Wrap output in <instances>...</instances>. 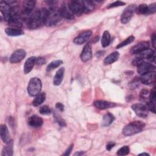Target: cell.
I'll use <instances>...</instances> for the list:
<instances>
[{
	"label": "cell",
	"instance_id": "35",
	"mask_svg": "<svg viewBox=\"0 0 156 156\" xmlns=\"http://www.w3.org/2000/svg\"><path fill=\"white\" fill-rule=\"evenodd\" d=\"M149 93L147 90H143L140 91V100L142 101H147V98H149Z\"/></svg>",
	"mask_w": 156,
	"mask_h": 156
},
{
	"label": "cell",
	"instance_id": "37",
	"mask_svg": "<svg viewBox=\"0 0 156 156\" xmlns=\"http://www.w3.org/2000/svg\"><path fill=\"white\" fill-rule=\"evenodd\" d=\"M54 118H55V121L57 122V123L62 127H64V126H66V122L65 121L61 118V116H60L58 115H57V113H54Z\"/></svg>",
	"mask_w": 156,
	"mask_h": 156
},
{
	"label": "cell",
	"instance_id": "26",
	"mask_svg": "<svg viewBox=\"0 0 156 156\" xmlns=\"http://www.w3.org/2000/svg\"><path fill=\"white\" fill-rule=\"evenodd\" d=\"M46 99V94L44 92L40 93L32 101V105L35 107H37L41 105Z\"/></svg>",
	"mask_w": 156,
	"mask_h": 156
},
{
	"label": "cell",
	"instance_id": "39",
	"mask_svg": "<svg viewBox=\"0 0 156 156\" xmlns=\"http://www.w3.org/2000/svg\"><path fill=\"white\" fill-rule=\"evenodd\" d=\"M126 4L125 2H122V1H115L112 4H110L107 7V9H110V8H113V7H119V6H122V5H124Z\"/></svg>",
	"mask_w": 156,
	"mask_h": 156
},
{
	"label": "cell",
	"instance_id": "25",
	"mask_svg": "<svg viewBox=\"0 0 156 156\" xmlns=\"http://www.w3.org/2000/svg\"><path fill=\"white\" fill-rule=\"evenodd\" d=\"M115 120V116L110 113H107L105 114L103 116L102 121V126L104 127H107L110 126Z\"/></svg>",
	"mask_w": 156,
	"mask_h": 156
},
{
	"label": "cell",
	"instance_id": "3",
	"mask_svg": "<svg viewBox=\"0 0 156 156\" xmlns=\"http://www.w3.org/2000/svg\"><path fill=\"white\" fill-rule=\"evenodd\" d=\"M145 127V124L140 121H135L126 126L122 133L125 136H130L141 132Z\"/></svg>",
	"mask_w": 156,
	"mask_h": 156
},
{
	"label": "cell",
	"instance_id": "29",
	"mask_svg": "<svg viewBox=\"0 0 156 156\" xmlns=\"http://www.w3.org/2000/svg\"><path fill=\"white\" fill-rule=\"evenodd\" d=\"M136 11H137V12L138 13H140V14L145 15H150L149 5H146L145 4H140L138 7H136Z\"/></svg>",
	"mask_w": 156,
	"mask_h": 156
},
{
	"label": "cell",
	"instance_id": "40",
	"mask_svg": "<svg viewBox=\"0 0 156 156\" xmlns=\"http://www.w3.org/2000/svg\"><path fill=\"white\" fill-rule=\"evenodd\" d=\"M143 62H144V60H143V59H141V58H139V57H136V58H135L132 60V63L133 65L136 66H138V65H140L141 63H143Z\"/></svg>",
	"mask_w": 156,
	"mask_h": 156
},
{
	"label": "cell",
	"instance_id": "1",
	"mask_svg": "<svg viewBox=\"0 0 156 156\" xmlns=\"http://www.w3.org/2000/svg\"><path fill=\"white\" fill-rule=\"evenodd\" d=\"M46 9H37L32 13L27 20V27L29 29H35L44 24V18Z\"/></svg>",
	"mask_w": 156,
	"mask_h": 156
},
{
	"label": "cell",
	"instance_id": "28",
	"mask_svg": "<svg viewBox=\"0 0 156 156\" xmlns=\"http://www.w3.org/2000/svg\"><path fill=\"white\" fill-rule=\"evenodd\" d=\"M110 34L108 31L105 30L103 33L102 37L101 39V44L102 47L106 48L107 47L110 43Z\"/></svg>",
	"mask_w": 156,
	"mask_h": 156
},
{
	"label": "cell",
	"instance_id": "2",
	"mask_svg": "<svg viewBox=\"0 0 156 156\" xmlns=\"http://www.w3.org/2000/svg\"><path fill=\"white\" fill-rule=\"evenodd\" d=\"M62 18L60 10L54 6H50L46 9L44 24L47 26H52L58 23Z\"/></svg>",
	"mask_w": 156,
	"mask_h": 156
},
{
	"label": "cell",
	"instance_id": "11",
	"mask_svg": "<svg viewBox=\"0 0 156 156\" xmlns=\"http://www.w3.org/2000/svg\"><path fill=\"white\" fill-rule=\"evenodd\" d=\"M26 55V52L24 49H19L15 51L9 58L11 63H17L22 61Z\"/></svg>",
	"mask_w": 156,
	"mask_h": 156
},
{
	"label": "cell",
	"instance_id": "5",
	"mask_svg": "<svg viewBox=\"0 0 156 156\" xmlns=\"http://www.w3.org/2000/svg\"><path fill=\"white\" fill-rule=\"evenodd\" d=\"M136 5L135 4H131L127 6L122 12L121 15V22L122 24H127L130 21L133 16L136 10Z\"/></svg>",
	"mask_w": 156,
	"mask_h": 156
},
{
	"label": "cell",
	"instance_id": "42",
	"mask_svg": "<svg viewBox=\"0 0 156 156\" xmlns=\"http://www.w3.org/2000/svg\"><path fill=\"white\" fill-rule=\"evenodd\" d=\"M73 144H71L69 146H68V147L67 148V149L65 151V152L63 154V155H66V156H68L69 155H70L72 150H73Z\"/></svg>",
	"mask_w": 156,
	"mask_h": 156
},
{
	"label": "cell",
	"instance_id": "20",
	"mask_svg": "<svg viewBox=\"0 0 156 156\" xmlns=\"http://www.w3.org/2000/svg\"><path fill=\"white\" fill-rule=\"evenodd\" d=\"M35 62H36V57L35 56L30 57L26 60L24 65V68H23V71L25 74L29 73L32 71L34 65L35 64Z\"/></svg>",
	"mask_w": 156,
	"mask_h": 156
},
{
	"label": "cell",
	"instance_id": "15",
	"mask_svg": "<svg viewBox=\"0 0 156 156\" xmlns=\"http://www.w3.org/2000/svg\"><path fill=\"white\" fill-rule=\"evenodd\" d=\"M155 66L153 64L149 62H143L137 66V72L141 75L148 72L155 71Z\"/></svg>",
	"mask_w": 156,
	"mask_h": 156
},
{
	"label": "cell",
	"instance_id": "6",
	"mask_svg": "<svg viewBox=\"0 0 156 156\" xmlns=\"http://www.w3.org/2000/svg\"><path fill=\"white\" fill-rule=\"evenodd\" d=\"M36 1L33 0H26L23 2L21 8L22 17L29 16L31 14L35 5Z\"/></svg>",
	"mask_w": 156,
	"mask_h": 156
},
{
	"label": "cell",
	"instance_id": "9",
	"mask_svg": "<svg viewBox=\"0 0 156 156\" xmlns=\"http://www.w3.org/2000/svg\"><path fill=\"white\" fill-rule=\"evenodd\" d=\"M139 79L140 82L144 85H152L155 82V71H151L141 74Z\"/></svg>",
	"mask_w": 156,
	"mask_h": 156
},
{
	"label": "cell",
	"instance_id": "14",
	"mask_svg": "<svg viewBox=\"0 0 156 156\" xmlns=\"http://www.w3.org/2000/svg\"><path fill=\"white\" fill-rule=\"evenodd\" d=\"M92 57V49L91 44L89 42L86 44L80 54V59L83 62H86L89 61Z\"/></svg>",
	"mask_w": 156,
	"mask_h": 156
},
{
	"label": "cell",
	"instance_id": "22",
	"mask_svg": "<svg viewBox=\"0 0 156 156\" xmlns=\"http://www.w3.org/2000/svg\"><path fill=\"white\" fill-rule=\"evenodd\" d=\"M65 73V68L62 67L57 70L54 78H53V84L55 86L60 85L63 81Z\"/></svg>",
	"mask_w": 156,
	"mask_h": 156
},
{
	"label": "cell",
	"instance_id": "19",
	"mask_svg": "<svg viewBox=\"0 0 156 156\" xmlns=\"http://www.w3.org/2000/svg\"><path fill=\"white\" fill-rule=\"evenodd\" d=\"M0 135L2 140L5 144H8L10 143L12 140L10 137V135L9 133L7 127L5 124H1L0 127Z\"/></svg>",
	"mask_w": 156,
	"mask_h": 156
},
{
	"label": "cell",
	"instance_id": "32",
	"mask_svg": "<svg viewBox=\"0 0 156 156\" xmlns=\"http://www.w3.org/2000/svg\"><path fill=\"white\" fill-rule=\"evenodd\" d=\"M135 40V37L133 35H130L129 37H127L126 39H125L122 42L120 43L119 44H118V45H117L116 46V49H119L121 48L122 47H124L129 44H130L131 43H132Z\"/></svg>",
	"mask_w": 156,
	"mask_h": 156
},
{
	"label": "cell",
	"instance_id": "23",
	"mask_svg": "<svg viewBox=\"0 0 156 156\" xmlns=\"http://www.w3.org/2000/svg\"><path fill=\"white\" fill-rule=\"evenodd\" d=\"M119 57V53L117 51H115L107 55L104 60V63L105 65H108L113 63L118 60Z\"/></svg>",
	"mask_w": 156,
	"mask_h": 156
},
{
	"label": "cell",
	"instance_id": "41",
	"mask_svg": "<svg viewBox=\"0 0 156 156\" xmlns=\"http://www.w3.org/2000/svg\"><path fill=\"white\" fill-rule=\"evenodd\" d=\"M46 60L44 57H36V62L35 63L38 65H42L44 63H46Z\"/></svg>",
	"mask_w": 156,
	"mask_h": 156
},
{
	"label": "cell",
	"instance_id": "18",
	"mask_svg": "<svg viewBox=\"0 0 156 156\" xmlns=\"http://www.w3.org/2000/svg\"><path fill=\"white\" fill-rule=\"evenodd\" d=\"M93 105L98 108L104 110L109 108H113L116 106V104L104 100H98L94 102Z\"/></svg>",
	"mask_w": 156,
	"mask_h": 156
},
{
	"label": "cell",
	"instance_id": "13",
	"mask_svg": "<svg viewBox=\"0 0 156 156\" xmlns=\"http://www.w3.org/2000/svg\"><path fill=\"white\" fill-rule=\"evenodd\" d=\"M0 9L2 14L1 17H3L4 20L8 22L11 13L12 5H9L4 1H1L0 2Z\"/></svg>",
	"mask_w": 156,
	"mask_h": 156
},
{
	"label": "cell",
	"instance_id": "36",
	"mask_svg": "<svg viewBox=\"0 0 156 156\" xmlns=\"http://www.w3.org/2000/svg\"><path fill=\"white\" fill-rule=\"evenodd\" d=\"M39 112L41 115H49L51 113V110L50 108L48 105H43L39 109Z\"/></svg>",
	"mask_w": 156,
	"mask_h": 156
},
{
	"label": "cell",
	"instance_id": "8",
	"mask_svg": "<svg viewBox=\"0 0 156 156\" xmlns=\"http://www.w3.org/2000/svg\"><path fill=\"white\" fill-rule=\"evenodd\" d=\"M132 109L134 111L135 114L141 117V118H146L148 115V108L147 105L141 104V103H137L132 105Z\"/></svg>",
	"mask_w": 156,
	"mask_h": 156
},
{
	"label": "cell",
	"instance_id": "47",
	"mask_svg": "<svg viewBox=\"0 0 156 156\" xmlns=\"http://www.w3.org/2000/svg\"><path fill=\"white\" fill-rule=\"evenodd\" d=\"M138 155H148V156H149L150 155H149V154H147V153H146V152H143V153H141V154H140Z\"/></svg>",
	"mask_w": 156,
	"mask_h": 156
},
{
	"label": "cell",
	"instance_id": "10",
	"mask_svg": "<svg viewBox=\"0 0 156 156\" xmlns=\"http://www.w3.org/2000/svg\"><path fill=\"white\" fill-rule=\"evenodd\" d=\"M92 35V31L90 30H87L80 33L73 40V42L79 45H81L86 43L90 37Z\"/></svg>",
	"mask_w": 156,
	"mask_h": 156
},
{
	"label": "cell",
	"instance_id": "16",
	"mask_svg": "<svg viewBox=\"0 0 156 156\" xmlns=\"http://www.w3.org/2000/svg\"><path fill=\"white\" fill-rule=\"evenodd\" d=\"M136 57H139L143 60H148L149 61L155 62V52L151 49H145L136 55Z\"/></svg>",
	"mask_w": 156,
	"mask_h": 156
},
{
	"label": "cell",
	"instance_id": "43",
	"mask_svg": "<svg viewBox=\"0 0 156 156\" xmlns=\"http://www.w3.org/2000/svg\"><path fill=\"white\" fill-rule=\"evenodd\" d=\"M151 43L153 48L155 49V43H156V35L155 33L154 32L151 36Z\"/></svg>",
	"mask_w": 156,
	"mask_h": 156
},
{
	"label": "cell",
	"instance_id": "46",
	"mask_svg": "<svg viewBox=\"0 0 156 156\" xmlns=\"http://www.w3.org/2000/svg\"><path fill=\"white\" fill-rule=\"evenodd\" d=\"M85 154V152H83V151H78V152H76L74 155H78V156H80V155H82Z\"/></svg>",
	"mask_w": 156,
	"mask_h": 156
},
{
	"label": "cell",
	"instance_id": "24",
	"mask_svg": "<svg viewBox=\"0 0 156 156\" xmlns=\"http://www.w3.org/2000/svg\"><path fill=\"white\" fill-rule=\"evenodd\" d=\"M5 34L11 37H16L20 36L24 34V32L20 28H15V27H7L5 29Z\"/></svg>",
	"mask_w": 156,
	"mask_h": 156
},
{
	"label": "cell",
	"instance_id": "12",
	"mask_svg": "<svg viewBox=\"0 0 156 156\" xmlns=\"http://www.w3.org/2000/svg\"><path fill=\"white\" fill-rule=\"evenodd\" d=\"M60 13L61 14V16L62 18H64L66 20H71L74 18V15L71 11L69 4L64 3L62 5L60 8L59 9Z\"/></svg>",
	"mask_w": 156,
	"mask_h": 156
},
{
	"label": "cell",
	"instance_id": "4",
	"mask_svg": "<svg viewBox=\"0 0 156 156\" xmlns=\"http://www.w3.org/2000/svg\"><path fill=\"white\" fill-rule=\"evenodd\" d=\"M42 83L38 77H32L29 82L27 86V92L30 96H35L39 94L41 90Z\"/></svg>",
	"mask_w": 156,
	"mask_h": 156
},
{
	"label": "cell",
	"instance_id": "31",
	"mask_svg": "<svg viewBox=\"0 0 156 156\" xmlns=\"http://www.w3.org/2000/svg\"><path fill=\"white\" fill-rule=\"evenodd\" d=\"M63 63V61L61 60H57L51 62L46 67L47 71H51L56 68L60 66Z\"/></svg>",
	"mask_w": 156,
	"mask_h": 156
},
{
	"label": "cell",
	"instance_id": "45",
	"mask_svg": "<svg viewBox=\"0 0 156 156\" xmlns=\"http://www.w3.org/2000/svg\"><path fill=\"white\" fill-rule=\"evenodd\" d=\"M55 107L58 110H60V112H63L64 110V105L61 102H57L56 104H55Z\"/></svg>",
	"mask_w": 156,
	"mask_h": 156
},
{
	"label": "cell",
	"instance_id": "38",
	"mask_svg": "<svg viewBox=\"0 0 156 156\" xmlns=\"http://www.w3.org/2000/svg\"><path fill=\"white\" fill-rule=\"evenodd\" d=\"M155 87L153 88V89L151 90L149 96V102L151 103L155 104Z\"/></svg>",
	"mask_w": 156,
	"mask_h": 156
},
{
	"label": "cell",
	"instance_id": "44",
	"mask_svg": "<svg viewBox=\"0 0 156 156\" xmlns=\"http://www.w3.org/2000/svg\"><path fill=\"white\" fill-rule=\"evenodd\" d=\"M115 146V143L113 141H110L108 142L107 145H106V149L108 151H110L114 146Z\"/></svg>",
	"mask_w": 156,
	"mask_h": 156
},
{
	"label": "cell",
	"instance_id": "21",
	"mask_svg": "<svg viewBox=\"0 0 156 156\" xmlns=\"http://www.w3.org/2000/svg\"><path fill=\"white\" fill-rule=\"evenodd\" d=\"M27 122L28 124L32 127H39L43 124V119L37 115H32L30 116Z\"/></svg>",
	"mask_w": 156,
	"mask_h": 156
},
{
	"label": "cell",
	"instance_id": "33",
	"mask_svg": "<svg viewBox=\"0 0 156 156\" xmlns=\"http://www.w3.org/2000/svg\"><path fill=\"white\" fill-rule=\"evenodd\" d=\"M140 79L138 77H134L129 83V87L131 90H135L138 88L140 84Z\"/></svg>",
	"mask_w": 156,
	"mask_h": 156
},
{
	"label": "cell",
	"instance_id": "7",
	"mask_svg": "<svg viewBox=\"0 0 156 156\" xmlns=\"http://www.w3.org/2000/svg\"><path fill=\"white\" fill-rule=\"evenodd\" d=\"M69 5L74 15L80 16L84 13L83 2L82 0L71 1H70Z\"/></svg>",
	"mask_w": 156,
	"mask_h": 156
},
{
	"label": "cell",
	"instance_id": "17",
	"mask_svg": "<svg viewBox=\"0 0 156 156\" xmlns=\"http://www.w3.org/2000/svg\"><path fill=\"white\" fill-rule=\"evenodd\" d=\"M149 48V43L148 41H143L138 43L136 44L132 47L130 50V52L132 54H138V53L141 52V51L147 49Z\"/></svg>",
	"mask_w": 156,
	"mask_h": 156
},
{
	"label": "cell",
	"instance_id": "30",
	"mask_svg": "<svg viewBox=\"0 0 156 156\" xmlns=\"http://www.w3.org/2000/svg\"><path fill=\"white\" fill-rule=\"evenodd\" d=\"M83 9H84V13H89L91 12L94 8V5L93 1H83Z\"/></svg>",
	"mask_w": 156,
	"mask_h": 156
},
{
	"label": "cell",
	"instance_id": "34",
	"mask_svg": "<svg viewBox=\"0 0 156 156\" xmlns=\"http://www.w3.org/2000/svg\"><path fill=\"white\" fill-rule=\"evenodd\" d=\"M130 149L129 146H124L122 147H121L118 151H117V155L122 156V155H126L129 153Z\"/></svg>",
	"mask_w": 156,
	"mask_h": 156
},
{
	"label": "cell",
	"instance_id": "27",
	"mask_svg": "<svg viewBox=\"0 0 156 156\" xmlns=\"http://www.w3.org/2000/svg\"><path fill=\"white\" fill-rule=\"evenodd\" d=\"M13 140L8 143L6 144L7 145L4 147L1 155L2 156H12L13 154Z\"/></svg>",
	"mask_w": 156,
	"mask_h": 156
}]
</instances>
